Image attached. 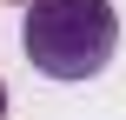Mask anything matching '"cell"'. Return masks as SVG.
I'll return each mask as SVG.
<instances>
[{
	"label": "cell",
	"mask_w": 126,
	"mask_h": 120,
	"mask_svg": "<svg viewBox=\"0 0 126 120\" xmlns=\"http://www.w3.org/2000/svg\"><path fill=\"white\" fill-rule=\"evenodd\" d=\"M0 120H7V87H0Z\"/></svg>",
	"instance_id": "obj_2"
},
{
	"label": "cell",
	"mask_w": 126,
	"mask_h": 120,
	"mask_svg": "<svg viewBox=\"0 0 126 120\" xmlns=\"http://www.w3.org/2000/svg\"><path fill=\"white\" fill-rule=\"evenodd\" d=\"M20 7H33V0H20Z\"/></svg>",
	"instance_id": "obj_3"
},
{
	"label": "cell",
	"mask_w": 126,
	"mask_h": 120,
	"mask_svg": "<svg viewBox=\"0 0 126 120\" xmlns=\"http://www.w3.org/2000/svg\"><path fill=\"white\" fill-rule=\"evenodd\" d=\"M20 47L47 80H93L120 47V13L106 0H33Z\"/></svg>",
	"instance_id": "obj_1"
}]
</instances>
